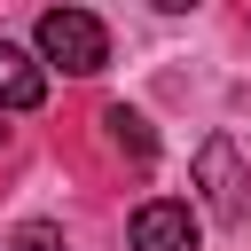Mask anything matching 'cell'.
<instances>
[{
  "mask_svg": "<svg viewBox=\"0 0 251 251\" xmlns=\"http://www.w3.org/2000/svg\"><path fill=\"white\" fill-rule=\"evenodd\" d=\"M31 39H39V63H55V71H71V78H86V71L110 63V31H102V16H86V8H47Z\"/></svg>",
  "mask_w": 251,
  "mask_h": 251,
  "instance_id": "1",
  "label": "cell"
},
{
  "mask_svg": "<svg viewBox=\"0 0 251 251\" xmlns=\"http://www.w3.org/2000/svg\"><path fill=\"white\" fill-rule=\"evenodd\" d=\"M196 188H204L212 220H227V227L251 212V196H243L251 180H243V157H235V141H227V133H212V141L196 149Z\"/></svg>",
  "mask_w": 251,
  "mask_h": 251,
  "instance_id": "2",
  "label": "cell"
},
{
  "mask_svg": "<svg viewBox=\"0 0 251 251\" xmlns=\"http://www.w3.org/2000/svg\"><path fill=\"white\" fill-rule=\"evenodd\" d=\"M126 243H133V251H196V212H188V204H173V196H157V204H141V212H133Z\"/></svg>",
  "mask_w": 251,
  "mask_h": 251,
  "instance_id": "3",
  "label": "cell"
},
{
  "mask_svg": "<svg viewBox=\"0 0 251 251\" xmlns=\"http://www.w3.org/2000/svg\"><path fill=\"white\" fill-rule=\"evenodd\" d=\"M39 102H47V63L0 39V110H39Z\"/></svg>",
  "mask_w": 251,
  "mask_h": 251,
  "instance_id": "4",
  "label": "cell"
},
{
  "mask_svg": "<svg viewBox=\"0 0 251 251\" xmlns=\"http://www.w3.org/2000/svg\"><path fill=\"white\" fill-rule=\"evenodd\" d=\"M102 126H110V141H118V149H133V157H149V126H141L133 110H110Z\"/></svg>",
  "mask_w": 251,
  "mask_h": 251,
  "instance_id": "5",
  "label": "cell"
},
{
  "mask_svg": "<svg viewBox=\"0 0 251 251\" xmlns=\"http://www.w3.org/2000/svg\"><path fill=\"white\" fill-rule=\"evenodd\" d=\"M8 251H63V235H55L47 220H31V227H16V235H8Z\"/></svg>",
  "mask_w": 251,
  "mask_h": 251,
  "instance_id": "6",
  "label": "cell"
},
{
  "mask_svg": "<svg viewBox=\"0 0 251 251\" xmlns=\"http://www.w3.org/2000/svg\"><path fill=\"white\" fill-rule=\"evenodd\" d=\"M0 133H8V126H0Z\"/></svg>",
  "mask_w": 251,
  "mask_h": 251,
  "instance_id": "7",
  "label": "cell"
}]
</instances>
